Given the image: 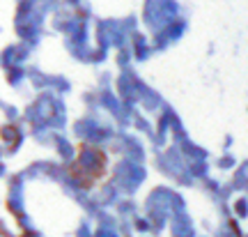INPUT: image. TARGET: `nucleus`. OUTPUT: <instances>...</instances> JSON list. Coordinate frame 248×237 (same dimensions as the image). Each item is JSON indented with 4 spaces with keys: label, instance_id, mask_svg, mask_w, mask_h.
Returning <instances> with one entry per match:
<instances>
[{
    "label": "nucleus",
    "instance_id": "f257e3e1",
    "mask_svg": "<svg viewBox=\"0 0 248 237\" xmlns=\"http://www.w3.org/2000/svg\"><path fill=\"white\" fill-rule=\"evenodd\" d=\"M67 173L78 189H85V191L94 189L108 175V152L94 143H78L76 157L67 166Z\"/></svg>",
    "mask_w": 248,
    "mask_h": 237
}]
</instances>
